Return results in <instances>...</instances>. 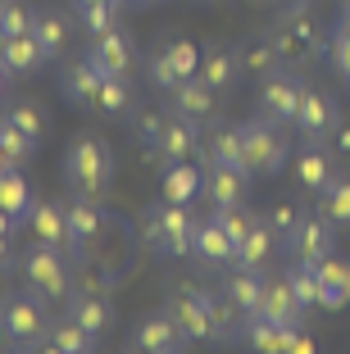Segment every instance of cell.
Masks as SVG:
<instances>
[{
  "instance_id": "6da1fadb",
  "label": "cell",
  "mask_w": 350,
  "mask_h": 354,
  "mask_svg": "<svg viewBox=\"0 0 350 354\" xmlns=\"http://www.w3.org/2000/svg\"><path fill=\"white\" fill-rule=\"evenodd\" d=\"M114 177V159H110V146L100 136H78L69 150H64V187L73 196H100Z\"/></svg>"
},
{
  "instance_id": "7a4b0ae2",
  "label": "cell",
  "mask_w": 350,
  "mask_h": 354,
  "mask_svg": "<svg viewBox=\"0 0 350 354\" xmlns=\"http://www.w3.org/2000/svg\"><path fill=\"white\" fill-rule=\"evenodd\" d=\"M196 227H200V223L191 218V209L164 200V205H155L150 214H146L141 236H146V245H150L155 254L182 259V254H191V245H196Z\"/></svg>"
},
{
  "instance_id": "3957f363",
  "label": "cell",
  "mask_w": 350,
  "mask_h": 354,
  "mask_svg": "<svg viewBox=\"0 0 350 354\" xmlns=\"http://www.w3.org/2000/svg\"><path fill=\"white\" fill-rule=\"evenodd\" d=\"M23 281H28V291L37 295V300H46V304H55V300H64V295H73L69 259H64L60 245H46V241L28 245V254H23Z\"/></svg>"
},
{
  "instance_id": "277c9868",
  "label": "cell",
  "mask_w": 350,
  "mask_h": 354,
  "mask_svg": "<svg viewBox=\"0 0 350 354\" xmlns=\"http://www.w3.org/2000/svg\"><path fill=\"white\" fill-rule=\"evenodd\" d=\"M0 332L10 336L19 350H46V332H51V323H46V300H37V295H14V300L0 304Z\"/></svg>"
},
{
  "instance_id": "5b68a950",
  "label": "cell",
  "mask_w": 350,
  "mask_h": 354,
  "mask_svg": "<svg viewBox=\"0 0 350 354\" xmlns=\"http://www.w3.org/2000/svg\"><path fill=\"white\" fill-rule=\"evenodd\" d=\"M168 313H173V323H177V332H182L186 345L218 341L214 318H209V291H200V286H177V291L168 295Z\"/></svg>"
},
{
  "instance_id": "8992f818",
  "label": "cell",
  "mask_w": 350,
  "mask_h": 354,
  "mask_svg": "<svg viewBox=\"0 0 350 354\" xmlns=\"http://www.w3.org/2000/svg\"><path fill=\"white\" fill-rule=\"evenodd\" d=\"M241 141H246V164H250V173L273 177L282 164H287V141H282L278 123H268L264 114L250 118V123H241Z\"/></svg>"
},
{
  "instance_id": "52a82bcc",
  "label": "cell",
  "mask_w": 350,
  "mask_h": 354,
  "mask_svg": "<svg viewBox=\"0 0 350 354\" xmlns=\"http://www.w3.org/2000/svg\"><path fill=\"white\" fill-rule=\"evenodd\" d=\"M300 100H305V82L291 77V73H268L264 86H259V114H264L268 123H278V127L296 123Z\"/></svg>"
},
{
  "instance_id": "ba28073f",
  "label": "cell",
  "mask_w": 350,
  "mask_h": 354,
  "mask_svg": "<svg viewBox=\"0 0 350 354\" xmlns=\"http://www.w3.org/2000/svg\"><path fill=\"white\" fill-rule=\"evenodd\" d=\"M291 254L305 263H319L328 259V254H337V223L328 218V214H309V218H300V227L291 232Z\"/></svg>"
},
{
  "instance_id": "9c48e42d",
  "label": "cell",
  "mask_w": 350,
  "mask_h": 354,
  "mask_svg": "<svg viewBox=\"0 0 350 354\" xmlns=\"http://www.w3.org/2000/svg\"><path fill=\"white\" fill-rule=\"evenodd\" d=\"M87 59L100 68V77H128V73H132V64H137V55H132L128 32L110 28V32H100V37L91 41V55H87Z\"/></svg>"
},
{
  "instance_id": "30bf717a",
  "label": "cell",
  "mask_w": 350,
  "mask_h": 354,
  "mask_svg": "<svg viewBox=\"0 0 350 354\" xmlns=\"http://www.w3.org/2000/svg\"><path fill=\"white\" fill-rule=\"evenodd\" d=\"M132 350H146V354H177L182 350V332H177V323H173V313H150V318H141V323L132 327Z\"/></svg>"
},
{
  "instance_id": "8fae6325",
  "label": "cell",
  "mask_w": 350,
  "mask_h": 354,
  "mask_svg": "<svg viewBox=\"0 0 350 354\" xmlns=\"http://www.w3.org/2000/svg\"><path fill=\"white\" fill-rule=\"evenodd\" d=\"M191 254H196L205 268H232V263H237V241L227 236V227L218 218H205L196 227V245H191Z\"/></svg>"
},
{
  "instance_id": "7c38bea8",
  "label": "cell",
  "mask_w": 350,
  "mask_h": 354,
  "mask_svg": "<svg viewBox=\"0 0 350 354\" xmlns=\"http://www.w3.org/2000/svg\"><path fill=\"white\" fill-rule=\"evenodd\" d=\"M296 127H300V136H305V141H323V136H332V127H337V104H332V95L305 86V100H300Z\"/></svg>"
},
{
  "instance_id": "4fadbf2b",
  "label": "cell",
  "mask_w": 350,
  "mask_h": 354,
  "mask_svg": "<svg viewBox=\"0 0 350 354\" xmlns=\"http://www.w3.org/2000/svg\"><path fill=\"white\" fill-rule=\"evenodd\" d=\"M100 232H105V209L96 205L91 196H78L69 205V236H73V250L69 254H73V259H82L87 245H91Z\"/></svg>"
},
{
  "instance_id": "5bb4252c",
  "label": "cell",
  "mask_w": 350,
  "mask_h": 354,
  "mask_svg": "<svg viewBox=\"0 0 350 354\" xmlns=\"http://www.w3.org/2000/svg\"><path fill=\"white\" fill-rule=\"evenodd\" d=\"M150 150H155L159 159H164V164H177V159H191V155L200 150L196 123H191V118H182V114H177V118H168V123H164V132H159V136L150 141Z\"/></svg>"
},
{
  "instance_id": "9a60e30c",
  "label": "cell",
  "mask_w": 350,
  "mask_h": 354,
  "mask_svg": "<svg viewBox=\"0 0 350 354\" xmlns=\"http://www.w3.org/2000/svg\"><path fill=\"white\" fill-rule=\"evenodd\" d=\"M200 196L214 209L246 205V173H241V168H227V164H205V187H200Z\"/></svg>"
},
{
  "instance_id": "2e32d148",
  "label": "cell",
  "mask_w": 350,
  "mask_h": 354,
  "mask_svg": "<svg viewBox=\"0 0 350 354\" xmlns=\"http://www.w3.org/2000/svg\"><path fill=\"white\" fill-rule=\"evenodd\" d=\"M32 236L46 241V245H60V250H73V236H69V209L55 205V200H37L32 205V218H28Z\"/></svg>"
},
{
  "instance_id": "e0dca14e",
  "label": "cell",
  "mask_w": 350,
  "mask_h": 354,
  "mask_svg": "<svg viewBox=\"0 0 350 354\" xmlns=\"http://www.w3.org/2000/svg\"><path fill=\"white\" fill-rule=\"evenodd\" d=\"M46 59H51V55H46V46L37 41L32 32H19V37H0V64H5L14 77L37 73Z\"/></svg>"
},
{
  "instance_id": "ac0fdd59",
  "label": "cell",
  "mask_w": 350,
  "mask_h": 354,
  "mask_svg": "<svg viewBox=\"0 0 350 354\" xmlns=\"http://www.w3.org/2000/svg\"><path fill=\"white\" fill-rule=\"evenodd\" d=\"M205 164H227V168H241L250 177V164H246V141H241V127L232 123H218L214 132L205 136Z\"/></svg>"
},
{
  "instance_id": "d6986e66",
  "label": "cell",
  "mask_w": 350,
  "mask_h": 354,
  "mask_svg": "<svg viewBox=\"0 0 350 354\" xmlns=\"http://www.w3.org/2000/svg\"><path fill=\"white\" fill-rule=\"evenodd\" d=\"M168 100H173V114H182V118H191V123H200V118H209L214 114V86L209 82H200V77H182V82L168 91Z\"/></svg>"
},
{
  "instance_id": "ffe728a7",
  "label": "cell",
  "mask_w": 350,
  "mask_h": 354,
  "mask_svg": "<svg viewBox=\"0 0 350 354\" xmlns=\"http://www.w3.org/2000/svg\"><path fill=\"white\" fill-rule=\"evenodd\" d=\"M100 68L91 59H73L69 68L60 73V91L69 95L73 104H82V109H96V91H100Z\"/></svg>"
},
{
  "instance_id": "44dd1931",
  "label": "cell",
  "mask_w": 350,
  "mask_h": 354,
  "mask_svg": "<svg viewBox=\"0 0 350 354\" xmlns=\"http://www.w3.org/2000/svg\"><path fill=\"white\" fill-rule=\"evenodd\" d=\"M200 187H205V168H191V159L168 164L164 177H159V196L173 200V205H191L200 196Z\"/></svg>"
},
{
  "instance_id": "7402d4cb",
  "label": "cell",
  "mask_w": 350,
  "mask_h": 354,
  "mask_svg": "<svg viewBox=\"0 0 350 354\" xmlns=\"http://www.w3.org/2000/svg\"><path fill=\"white\" fill-rule=\"evenodd\" d=\"M264 281L268 277H259V268H241V263H237V272H227V277H223V291H227V300L237 304L246 318H255L259 304H264Z\"/></svg>"
},
{
  "instance_id": "603a6c76",
  "label": "cell",
  "mask_w": 350,
  "mask_h": 354,
  "mask_svg": "<svg viewBox=\"0 0 350 354\" xmlns=\"http://www.w3.org/2000/svg\"><path fill=\"white\" fill-rule=\"evenodd\" d=\"M69 318L82 323L91 336H105L110 323H114V304L105 300V295H96V291H73L69 295Z\"/></svg>"
},
{
  "instance_id": "cb8c5ba5",
  "label": "cell",
  "mask_w": 350,
  "mask_h": 354,
  "mask_svg": "<svg viewBox=\"0 0 350 354\" xmlns=\"http://www.w3.org/2000/svg\"><path fill=\"white\" fill-rule=\"evenodd\" d=\"M32 205H37V196H32L28 177H23L14 164H5L0 168V209H5L10 218H19V227H23V223L32 218Z\"/></svg>"
},
{
  "instance_id": "d4e9b609",
  "label": "cell",
  "mask_w": 350,
  "mask_h": 354,
  "mask_svg": "<svg viewBox=\"0 0 350 354\" xmlns=\"http://www.w3.org/2000/svg\"><path fill=\"white\" fill-rule=\"evenodd\" d=\"M237 73H241V55L227 50V46H205L200 55V82H209L214 91H227V86H237Z\"/></svg>"
},
{
  "instance_id": "484cf974",
  "label": "cell",
  "mask_w": 350,
  "mask_h": 354,
  "mask_svg": "<svg viewBox=\"0 0 350 354\" xmlns=\"http://www.w3.org/2000/svg\"><path fill=\"white\" fill-rule=\"evenodd\" d=\"M259 313L264 318H273V323H282V327H291V323H300V300L291 295V286H287V272H278V277H268L264 281V304H259Z\"/></svg>"
},
{
  "instance_id": "4316f807",
  "label": "cell",
  "mask_w": 350,
  "mask_h": 354,
  "mask_svg": "<svg viewBox=\"0 0 350 354\" xmlns=\"http://www.w3.org/2000/svg\"><path fill=\"white\" fill-rule=\"evenodd\" d=\"M96 341H100V336H91L82 323L60 318V323H51V332H46V354H91Z\"/></svg>"
},
{
  "instance_id": "83f0119b",
  "label": "cell",
  "mask_w": 350,
  "mask_h": 354,
  "mask_svg": "<svg viewBox=\"0 0 350 354\" xmlns=\"http://www.w3.org/2000/svg\"><path fill=\"white\" fill-rule=\"evenodd\" d=\"M332 173H337V168H332L328 150H319V141H309V146L296 155V182L305 191H323L332 182Z\"/></svg>"
},
{
  "instance_id": "f1b7e54d",
  "label": "cell",
  "mask_w": 350,
  "mask_h": 354,
  "mask_svg": "<svg viewBox=\"0 0 350 354\" xmlns=\"http://www.w3.org/2000/svg\"><path fill=\"white\" fill-rule=\"evenodd\" d=\"M273 245H278V232L268 227V218H255V227H250L246 241L237 245V263L241 268H264L268 254H273Z\"/></svg>"
},
{
  "instance_id": "f546056e",
  "label": "cell",
  "mask_w": 350,
  "mask_h": 354,
  "mask_svg": "<svg viewBox=\"0 0 350 354\" xmlns=\"http://www.w3.org/2000/svg\"><path fill=\"white\" fill-rule=\"evenodd\" d=\"M241 341H246L250 350H259V354H282L287 327L273 323V318H264V313H255V318H246V327H241Z\"/></svg>"
},
{
  "instance_id": "4dcf8cb0",
  "label": "cell",
  "mask_w": 350,
  "mask_h": 354,
  "mask_svg": "<svg viewBox=\"0 0 350 354\" xmlns=\"http://www.w3.org/2000/svg\"><path fill=\"white\" fill-rule=\"evenodd\" d=\"M209 318H214V332L218 341H241V327H246V313L227 300V291H209Z\"/></svg>"
},
{
  "instance_id": "1f68e13d",
  "label": "cell",
  "mask_w": 350,
  "mask_h": 354,
  "mask_svg": "<svg viewBox=\"0 0 350 354\" xmlns=\"http://www.w3.org/2000/svg\"><path fill=\"white\" fill-rule=\"evenodd\" d=\"M319 209L337 227H350V177L346 173H332V182L319 191Z\"/></svg>"
},
{
  "instance_id": "d6a6232c",
  "label": "cell",
  "mask_w": 350,
  "mask_h": 354,
  "mask_svg": "<svg viewBox=\"0 0 350 354\" xmlns=\"http://www.w3.org/2000/svg\"><path fill=\"white\" fill-rule=\"evenodd\" d=\"M32 37L46 46V55H60L64 46H69V19H64L60 10H37V23H32Z\"/></svg>"
},
{
  "instance_id": "836d02e7",
  "label": "cell",
  "mask_w": 350,
  "mask_h": 354,
  "mask_svg": "<svg viewBox=\"0 0 350 354\" xmlns=\"http://www.w3.org/2000/svg\"><path fill=\"white\" fill-rule=\"evenodd\" d=\"M287 286H291V295L300 300V309H319V268L314 263H305V259H296L287 268Z\"/></svg>"
},
{
  "instance_id": "e575fe53",
  "label": "cell",
  "mask_w": 350,
  "mask_h": 354,
  "mask_svg": "<svg viewBox=\"0 0 350 354\" xmlns=\"http://www.w3.org/2000/svg\"><path fill=\"white\" fill-rule=\"evenodd\" d=\"M132 86H128V77H105L100 82V91H96V109H100L105 118H119V114H128L132 109Z\"/></svg>"
},
{
  "instance_id": "d590c367",
  "label": "cell",
  "mask_w": 350,
  "mask_h": 354,
  "mask_svg": "<svg viewBox=\"0 0 350 354\" xmlns=\"http://www.w3.org/2000/svg\"><path fill=\"white\" fill-rule=\"evenodd\" d=\"M37 23V10L28 0H0V37H19V32H32Z\"/></svg>"
},
{
  "instance_id": "8d00e7d4",
  "label": "cell",
  "mask_w": 350,
  "mask_h": 354,
  "mask_svg": "<svg viewBox=\"0 0 350 354\" xmlns=\"http://www.w3.org/2000/svg\"><path fill=\"white\" fill-rule=\"evenodd\" d=\"M5 118H10V123L19 127L23 136H28L32 146H42V136H46V114L37 109V104H28V100H23V104H10V109H5Z\"/></svg>"
},
{
  "instance_id": "74e56055",
  "label": "cell",
  "mask_w": 350,
  "mask_h": 354,
  "mask_svg": "<svg viewBox=\"0 0 350 354\" xmlns=\"http://www.w3.org/2000/svg\"><path fill=\"white\" fill-rule=\"evenodd\" d=\"M164 50H168V59H173V68H177L182 77H196V73H200V55H205V50H200L196 41L177 37V41H168Z\"/></svg>"
},
{
  "instance_id": "f35d334b",
  "label": "cell",
  "mask_w": 350,
  "mask_h": 354,
  "mask_svg": "<svg viewBox=\"0 0 350 354\" xmlns=\"http://www.w3.org/2000/svg\"><path fill=\"white\" fill-rule=\"evenodd\" d=\"M214 218H218V223L227 227V236L237 241V245L246 241V232L255 227V214H250L246 205H223V209H214Z\"/></svg>"
},
{
  "instance_id": "ab89813d",
  "label": "cell",
  "mask_w": 350,
  "mask_h": 354,
  "mask_svg": "<svg viewBox=\"0 0 350 354\" xmlns=\"http://www.w3.org/2000/svg\"><path fill=\"white\" fill-rule=\"evenodd\" d=\"M146 73H150V82L159 86V91H173V86L182 82V73L173 68V59H168V50H164V46H159V50H155L150 59H146Z\"/></svg>"
},
{
  "instance_id": "60d3db41",
  "label": "cell",
  "mask_w": 350,
  "mask_h": 354,
  "mask_svg": "<svg viewBox=\"0 0 350 354\" xmlns=\"http://www.w3.org/2000/svg\"><path fill=\"white\" fill-rule=\"evenodd\" d=\"M0 150L10 155V164H23V159H28V155H32V150H37V146H32L28 136H23L19 127L10 123V118L0 114Z\"/></svg>"
},
{
  "instance_id": "b9f144b4",
  "label": "cell",
  "mask_w": 350,
  "mask_h": 354,
  "mask_svg": "<svg viewBox=\"0 0 350 354\" xmlns=\"http://www.w3.org/2000/svg\"><path fill=\"white\" fill-rule=\"evenodd\" d=\"M78 14H82V28L91 37H100V32H110L119 23V5H78Z\"/></svg>"
},
{
  "instance_id": "7bdbcfd3",
  "label": "cell",
  "mask_w": 350,
  "mask_h": 354,
  "mask_svg": "<svg viewBox=\"0 0 350 354\" xmlns=\"http://www.w3.org/2000/svg\"><path fill=\"white\" fill-rule=\"evenodd\" d=\"M328 55H332V68H337L341 77L350 82V23H341L337 32H332V41H328Z\"/></svg>"
},
{
  "instance_id": "ee69618b",
  "label": "cell",
  "mask_w": 350,
  "mask_h": 354,
  "mask_svg": "<svg viewBox=\"0 0 350 354\" xmlns=\"http://www.w3.org/2000/svg\"><path fill=\"white\" fill-rule=\"evenodd\" d=\"M268 227L278 232V241H291V232L300 227V209L291 205V200H282V205H273V214H268Z\"/></svg>"
},
{
  "instance_id": "f6af8a7d",
  "label": "cell",
  "mask_w": 350,
  "mask_h": 354,
  "mask_svg": "<svg viewBox=\"0 0 350 354\" xmlns=\"http://www.w3.org/2000/svg\"><path fill=\"white\" fill-rule=\"evenodd\" d=\"M278 59H282V55L273 50V41H268V46H250V50H246V64L255 68V73H278Z\"/></svg>"
},
{
  "instance_id": "bcb514c9",
  "label": "cell",
  "mask_w": 350,
  "mask_h": 354,
  "mask_svg": "<svg viewBox=\"0 0 350 354\" xmlns=\"http://www.w3.org/2000/svg\"><path fill=\"white\" fill-rule=\"evenodd\" d=\"M319 304H323V309H346V304H350V286H332V281H319Z\"/></svg>"
},
{
  "instance_id": "7dc6e473",
  "label": "cell",
  "mask_w": 350,
  "mask_h": 354,
  "mask_svg": "<svg viewBox=\"0 0 350 354\" xmlns=\"http://www.w3.org/2000/svg\"><path fill=\"white\" fill-rule=\"evenodd\" d=\"M282 350H291V354H314L319 345H314V336H309V332H300V327L291 323V327H287V341H282Z\"/></svg>"
},
{
  "instance_id": "c3c4849f",
  "label": "cell",
  "mask_w": 350,
  "mask_h": 354,
  "mask_svg": "<svg viewBox=\"0 0 350 354\" xmlns=\"http://www.w3.org/2000/svg\"><path fill=\"white\" fill-rule=\"evenodd\" d=\"M164 123H168V118H159V114H141V118H137V132H141L146 141H155V136L164 132Z\"/></svg>"
},
{
  "instance_id": "681fc988",
  "label": "cell",
  "mask_w": 350,
  "mask_h": 354,
  "mask_svg": "<svg viewBox=\"0 0 350 354\" xmlns=\"http://www.w3.org/2000/svg\"><path fill=\"white\" fill-rule=\"evenodd\" d=\"M332 141H337V150H341V155H350V127H332Z\"/></svg>"
},
{
  "instance_id": "f907efd6",
  "label": "cell",
  "mask_w": 350,
  "mask_h": 354,
  "mask_svg": "<svg viewBox=\"0 0 350 354\" xmlns=\"http://www.w3.org/2000/svg\"><path fill=\"white\" fill-rule=\"evenodd\" d=\"M14 227H19V218H10V214L0 209V236H14Z\"/></svg>"
},
{
  "instance_id": "816d5d0a",
  "label": "cell",
  "mask_w": 350,
  "mask_h": 354,
  "mask_svg": "<svg viewBox=\"0 0 350 354\" xmlns=\"http://www.w3.org/2000/svg\"><path fill=\"white\" fill-rule=\"evenodd\" d=\"M10 77H14V73L5 68V64H0V100H5V91H10Z\"/></svg>"
},
{
  "instance_id": "f5cc1de1",
  "label": "cell",
  "mask_w": 350,
  "mask_h": 354,
  "mask_svg": "<svg viewBox=\"0 0 350 354\" xmlns=\"http://www.w3.org/2000/svg\"><path fill=\"white\" fill-rule=\"evenodd\" d=\"M5 263H10V236H0V272H5Z\"/></svg>"
},
{
  "instance_id": "db71d44e",
  "label": "cell",
  "mask_w": 350,
  "mask_h": 354,
  "mask_svg": "<svg viewBox=\"0 0 350 354\" xmlns=\"http://www.w3.org/2000/svg\"><path fill=\"white\" fill-rule=\"evenodd\" d=\"M73 5H123V0H73Z\"/></svg>"
},
{
  "instance_id": "11a10c76",
  "label": "cell",
  "mask_w": 350,
  "mask_h": 354,
  "mask_svg": "<svg viewBox=\"0 0 350 354\" xmlns=\"http://www.w3.org/2000/svg\"><path fill=\"white\" fill-rule=\"evenodd\" d=\"M123 5H132V10H146V5H159V0H123Z\"/></svg>"
},
{
  "instance_id": "9f6ffc18",
  "label": "cell",
  "mask_w": 350,
  "mask_h": 354,
  "mask_svg": "<svg viewBox=\"0 0 350 354\" xmlns=\"http://www.w3.org/2000/svg\"><path fill=\"white\" fill-rule=\"evenodd\" d=\"M341 23H350V0H341Z\"/></svg>"
},
{
  "instance_id": "6f0895ef",
  "label": "cell",
  "mask_w": 350,
  "mask_h": 354,
  "mask_svg": "<svg viewBox=\"0 0 350 354\" xmlns=\"http://www.w3.org/2000/svg\"><path fill=\"white\" fill-rule=\"evenodd\" d=\"M5 164H10V155H5V150H0V168H5Z\"/></svg>"
}]
</instances>
